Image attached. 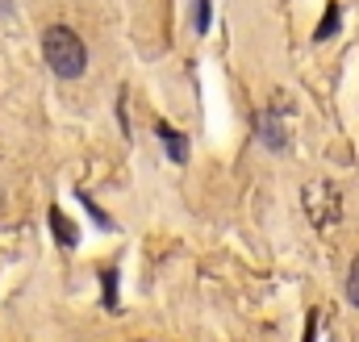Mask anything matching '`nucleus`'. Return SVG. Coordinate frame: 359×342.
I'll list each match as a JSON object with an SVG mask.
<instances>
[{
    "instance_id": "2",
    "label": "nucleus",
    "mask_w": 359,
    "mask_h": 342,
    "mask_svg": "<svg viewBox=\"0 0 359 342\" xmlns=\"http://www.w3.org/2000/svg\"><path fill=\"white\" fill-rule=\"evenodd\" d=\"M259 134H264V142H268L271 151H284V146H288V134L280 130L276 113H259Z\"/></svg>"
},
{
    "instance_id": "1",
    "label": "nucleus",
    "mask_w": 359,
    "mask_h": 342,
    "mask_svg": "<svg viewBox=\"0 0 359 342\" xmlns=\"http://www.w3.org/2000/svg\"><path fill=\"white\" fill-rule=\"evenodd\" d=\"M42 55H46V67L59 76V80H80L84 67H88V46L80 42L76 29L67 25H50L42 34Z\"/></svg>"
},
{
    "instance_id": "4",
    "label": "nucleus",
    "mask_w": 359,
    "mask_h": 342,
    "mask_svg": "<svg viewBox=\"0 0 359 342\" xmlns=\"http://www.w3.org/2000/svg\"><path fill=\"white\" fill-rule=\"evenodd\" d=\"M50 226H55V234H59V242H67V247H72V242H76V230H72V226H67V221H63V213H59V209H55V213H50Z\"/></svg>"
},
{
    "instance_id": "3",
    "label": "nucleus",
    "mask_w": 359,
    "mask_h": 342,
    "mask_svg": "<svg viewBox=\"0 0 359 342\" xmlns=\"http://www.w3.org/2000/svg\"><path fill=\"white\" fill-rule=\"evenodd\" d=\"M159 138L168 142V155H172L176 163H184V159H188V138H184V134H176L172 125H163V121H159Z\"/></svg>"
},
{
    "instance_id": "6",
    "label": "nucleus",
    "mask_w": 359,
    "mask_h": 342,
    "mask_svg": "<svg viewBox=\"0 0 359 342\" xmlns=\"http://www.w3.org/2000/svg\"><path fill=\"white\" fill-rule=\"evenodd\" d=\"M334 29H339V8L330 4V13H326V21L318 25V38H326V34H334Z\"/></svg>"
},
{
    "instance_id": "5",
    "label": "nucleus",
    "mask_w": 359,
    "mask_h": 342,
    "mask_svg": "<svg viewBox=\"0 0 359 342\" xmlns=\"http://www.w3.org/2000/svg\"><path fill=\"white\" fill-rule=\"evenodd\" d=\"M347 301L359 309V255L351 259V271H347Z\"/></svg>"
}]
</instances>
